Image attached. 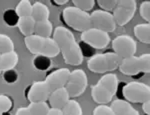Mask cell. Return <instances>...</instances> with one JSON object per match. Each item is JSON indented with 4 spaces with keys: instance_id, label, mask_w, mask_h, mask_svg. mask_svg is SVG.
Wrapping results in <instances>:
<instances>
[{
    "instance_id": "7a4b0ae2",
    "label": "cell",
    "mask_w": 150,
    "mask_h": 115,
    "mask_svg": "<svg viewBox=\"0 0 150 115\" xmlns=\"http://www.w3.org/2000/svg\"><path fill=\"white\" fill-rule=\"evenodd\" d=\"M118 85L119 81L117 75L113 73L103 75L91 88V96L93 101L99 105H106L111 102L118 90Z\"/></svg>"
},
{
    "instance_id": "52a82bcc",
    "label": "cell",
    "mask_w": 150,
    "mask_h": 115,
    "mask_svg": "<svg viewBox=\"0 0 150 115\" xmlns=\"http://www.w3.org/2000/svg\"><path fill=\"white\" fill-rule=\"evenodd\" d=\"M120 93L123 99L127 102L144 103L150 100V87L145 83L136 81L124 83L120 89Z\"/></svg>"
},
{
    "instance_id": "d4e9b609",
    "label": "cell",
    "mask_w": 150,
    "mask_h": 115,
    "mask_svg": "<svg viewBox=\"0 0 150 115\" xmlns=\"http://www.w3.org/2000/svg\"><path fill=\"white\" fill-rule=\"evenodd\" d=\"M14 51V43L6 34H0V54Z\"/></svg>"
},
{
    "instance_id": "603a6c76",
    "label": "cell",
    "mask_w": 150,
    "mask_h": 115,
    "mask_svg": "<svg viewBox=\"0 0 150 115\" xmlns=\"http://www.w3.org/2000/svg\"><path fill=\"white\" fill-rule=\"evenodd\" d=\"M63 115H82V108L78 102L74 99H69V101L61 109Z\"/></svg>"
},
{
    "instance_id": "836d02e7",
    "label": "cell",
    "mask_w": 150,
    "mask_h": 115,
    "mask_svg": "<svg viewBox=\"0 0 150 115\" xmlns=\"http://www.w3.org/2000/svg\"><path fill=\"white\" fill-rule=\"evenodd\" d=\"M79 47H80L81 53L83 55V57L86 56V57H89V58H90V57H92L94 55V49L92 47L89 46V45L85 44V43L81 42L80 44H79Z\"/></svg>"
},
{
    "instance_id": "f35d334b",
    "label": "cell",
    "mask_w": 150,
    "mask_h": 115,
    "mask_svg": "<svg viewBox=\"0 0 150 115\" xmlns=\"http://www.w3.org/2000/svg\"><path fill=\"white\" fill-rule=\"evenodd\" d=\"M2 115H9V114H7V113H3V114H2Z\"/></svg>"
},
{
    "instance_id": "60d3db41",
    "label": "cell",
    "mask_w": 150,
    "mask_h": 115,
    "mask_svg": "<svg viewBox=\"0 0 150 115\" xmlns=\"http://www.w3.org/2000/svg\"><path fill=\"white\" fill-rule=\"evenodd\" d=\"M0 73H1V70H0Z\"/></svg>"
},
{
    "instance_id": "5bb4252c",
    "label": "cell",
    "mask_w": 150,
    "mask_h": 115,
    "mask_svg": "<svg viewBox=\"0 0 150 115\" xmlns=\"http://www.w3.org/2000/svg\"><path fill=\"white\" fill-rule=\"evenodd\" d=\"M71 71L68 68H59L55 69V70L51 71L45 78V81L51 90L58 89V88H62L66 86V83L68 81L69 75Z\"/></svg>"
},
{
    "instance_id": "30bf717a",
    "label": "cell",
    "mask_w": 150,
    "mask_h": 115,
    "mask_svg": "<svg viewBox=\"0 0 150 115\" xmlns=\"http://www.w3.org/2000/svg\"><path fill=\"white\" fill-rule=\"evenodd\" d=\"M112 49L120 58H128L136 54L137 43L129 35H119L112 40Z\"/></svg>"
},
{
    "instance_id": "8992f818",
    "label": "cell",
    "mask_w": 150,
    "mask_h": 115,
    "mask_svg": "<svg viewBox=\"0 0 150 115\" xmlns=\"http://www.w3.org/2000/svg\"><path fill=\"white\" fill-rule=\"evenodd\" d=\"M61 19L68 27L78 32L82 33L91 28L90 14L74 6H68L62 10Z\"/></svg>"
},
{
    "instance_id": "74e56055",
    "label": "cell",
    "mask_w": 150,
    "mask_h": 115,
    "mask_svg": "<svg viewBox=\"0 0 150 115\" xmlns=\"http://www.w3.org/2000/svg\"><path fill=\"white\" fill-rule=\"evenodd\" d=\"M53 3H55L56 5H64V4L68 3V0H55L53 1Z\"/></svg>"
},
{
    "instance_id": "83f0119b",
    "label": "cell",
    "mask_w": 150,
    "mask_h": 115,
    "mask_svg": "<svg viewBox=\"0 0 150 115\" xmlns=\"http://www.w3.org/2000/svg\"><path fill=\"white\" fill-rule=\"evenodd\" d=\"M3 18L4 21L6 22V24L12 26V27L17 25V21L19 19L14 9H7V10H5V12L3 14Z\"/></svg>"
},
{
    "instance_id": "44dd1931",
    "label": "cell",
    "mask_w": 150,
    "mask_h": 115,
    "mask_svg": "<svg viewBox=\"0 0 150 115\" xmlns=\"http://www.w3.org/2000/svg\"><path fill=\"white\" fill-rule=\"evenodd\" d=\"M34 34L40 37H50L53 34V25L50 20L39 21L35 23Z\"/></svg>"
},
{
    "instance_id": "2e32d148",
    "label": "cell",
    "mask_w": 150,
    "mask_h": 115,
    "mask_svg": "<svg viewBox=\"0 0 150 115\" xmlns=\"http://www.w3.org/2000/svg\"><path fill=\"white\" fill-rule=\"evenodd\" d=\"M111 109L115 115H139V112L124 99H115L111 104Z\"/></svg>"
},
{
    "instance_id": "e575fe53",
    "label": "cell",
    "mask_w": 150,
    "mask_h": 115,
    "mask_svg": "<svg viewBox=\"0 0 150 115\" xmlns=\"http://www.w3.org/2000/svg\"><path fill=\"white\" fill-rule=\"evenodd\" d=\"M15 115H32V114H31L28 107H19V108L16 110Z\"/></svg>"
},
{
    "instance_id": "d590c367",
    "label": "cell",
    "mask_w": 150,
    "mask_h": 115,
    "mask_svg": "<svg viewBox=\"0 0 150 115\" xmlns=\"http://www.w3.org/2000/svg\"><path fill=\"white\" fill-rule=\"evenodd\" d=\"M142 110L146 115H150V100L142 103Z\"/></svg>"
},
{
    "instance_id": "1f68e13d",
    "label": "cell",
    "mask_w": 150,
    "mask_h": 115,
    "mask_svg": "<svg viewBox=\"0 0 150 115\" xmlns=\"http://www.w3.org/2000/svg\"><path fill=\"white\" fill-rule=\"evenodd\" d=\"M93 115H115L110 106L107 105H98L93 110Z\"/></svg>"
},
{
    "instance_id": "cb8c5ba5",
    "label": "cell",
    "mask_w": 150,
    "mask_h": 115,
    "mask_svg": "<svg viewBox=\"0 0 150 115\" xmlns=\"http://www.w3.org/2000/svg\"><path fill=\"white\" fill-rule=\"evenodd\" d=\"M27 107L32 115H46L50 109L47 102H31Z\"/></svg>"
},
{
    "instance_id": "6da1fadb",
    "label": "cell",
    "mask_w": 150,
    "mask_h": 115,
    "mask_svg": "<svg viewBox=\"0 0 150 115\" xmlns=\"http://www.w3.org/2000/svg\"><path fill=\"white\" fill-rule=\"evenodd\" d=\"M53 40L56 42L64 62L68 65L78 66L83 62L79 43L76 41L73 33L67 27L57 26L53 31Z\"/></svg>"
},
{
    "instance_id": "4fadbf2b",
    "label": "cell",
    "mask_w": 150,
    "mask_h": 115,
    "mask_svg": "<svg viewBox=\"0 0 150 115\" xmlns=\"http://www.w3.org/2000/svg\"><path fill=\"white\" fill-rule=\"evenodd\" d=\"M52 90L45 80L33 81L26 89V98L29 102H46Z\"/></svg>"
},
{
    "instance_id": "9a60e30c",
    "label": "cell",
    "mask_w": 150,
    "mask_h": 115,
    "mask_svg": "<svg viewBox=\"0 0 150 115\" xmlns=\"http://www.w3.org/2000/svg\"><path fill=\"white\" fill-rule=\"evenodd\" d=\"M70 96L67 92L66 88H58V89L53 90L50 94L48 101H49V105L51 108H57L62 109L64 105L69 101Z\"/></svg>"
},
{
    "instance_id": "484cf974",
    "label": "cell",
    "mask_w": 150,
    "mask_h": 115,
    "mask_svg": "<svg viewBox=\"0 0 150 115\" xmlns=\"http://www.w3.org/2000/svg\"><path fill=\"white\" fill-rule=\"evenodd\" d=\"M33 65L38 70L45 71L51 66V60H50V58L45 56H36L33 59Z\"/></svg>"
},
{
    "instance_id": "4316f807",
    "label": "cell",
    "mask_w": 150,
    "mask_h": 115,
    "mask_svg": "<svg viewBox=\"0 0 150 115\" xmlns=\"http://www.w3.org/2000/svg\"><path fill=\"white\" fill-rule=\"evenodd\" d=\"M72 3L74 4V7L80 9L82 11H85V12L91 10L95 5L94 0H73Z\"/></svg>"
},
{
    "instance_id": "d6986e66",
    "label": "cell",
    "mask_w": 150,
    "mask_h": 115,
    "mask_svg": "<svg viewBox=\"0 0 150 115\" xmlns=\"http://www.w3.org/2000/svg\"><path fill=\"white\" fill-rule=\"evenodd\" d=\"M35 20L31 16L28 17H21L18 19L17 21V27L20 30V32L22 33L25 37L31 36L34 34V29H35Z\"/></svg>"
},
{
    "instance_id": "277c9868",
    "label": "cell",
    "mask_w": 150,
    "mask_h": 115,
    "mask_svg": "<svg viewBox=\"0 0 150 115\" xmlns=\"http://www.w3.org/2000/svg\"><path fill=\"white\" fill-rule=\"evenodd\" d=\"M118 69L124 75L130 77H140L142 74L150 72V54H142L140 56H132L121 60Z\"/></svg>"
},
{
    "instance_id": "4dcf8cb0",
    "label": "cell",
    "mask_w": 150,
    "mask_h": 115,
    "mask_svg": "<svg viewBox=\"0 0 150 115\" xmlns=\"http://www.w3.org/2000/svg\"><path fill=\"white\" fill-rule=\"evenodd\" d=\"M97 4L100 8H102L103 11L110 12V11L114 10L116 4H117V0H98Z\"/></svg>"
},
{
    "instance_id": "5b68a950",
    "label": "cell",
    "mask_w": 150,
    "mask_h": 115,
    "mask_svg": "<svg viewBox=\"0 0 150 115\" xmlns=\"http://www.w3.org/2000/svg\"><path fill=\"white\" fill-rule=\"evenodd\" d=\"M122 58L114 52L94 54L87 61V67L90 71L98 74H104L114 71L119 67Z\"/></svg>"
},
{
    "instance_id": "7c38bea8",
    "label": "cell",
    "mask_w": 150,
    "mask_h": 115,
    "mask_svg": "<svg viewBox=\"0 0 150 115\" xmlns=\"http://www.w3.org/2000/svg\"><path fill=\"white\" fill-rule=\"evenodd\" d=\"M91 27L102 30L106 33L113 32L116 28V23L112 13L103 10H95L90 14Z\"/></svg>"
},
{
    "instance_id": "e0dca14e",
    "label": "cell",
    "mask_w": 150,
    "mask_h": 115,
    "mask_svg": "<svg viewBox=\"0 0 150 115\" xmlns=\"http://www.w3.org/2000/svg\"><path fill=\"white\" fill-rule=\"evenodd\" d=\"M18 54L16 51H10L7 53L0 54V70H12L18 64Z\"/></svg>"
},
{
    "instance_id": "ac0fdd59",
    "label": "cell",
    "mask_w": 150,
    "mask_h": 115,
    "mask_svg": "<svg viewBox=\"0 0 150 115\" xmlns=\"http://www.w3.org/2000/svg\"><path fill=\"white\" fill-rule=\"evenodd\" d=\"M49 16H50L49 8L44 3L35 2L32 5V14H31V17L34 19L35 22L49 20Z\"/></svg>"
},
{
    "instance_id": "ba28073f",
    "label": "cell",
    "mask_w": 150,
    "mask_h": 115,
    "mask_svg": "<svg viewBox=\"0 0 150 115\" xmlns=\"http://www.w3.org/2000/svg\"><path fill=\"white\" fill-rule=\"evenodd\" d=\"M137 8L136 1L134 0H119L117 1L116 7L112 11V16L116 24L119 26L126 25L131 21L135 15Z\"/></svg>"
},
{
    "instance_id": "8fae6325",
    "label": "cell",
    "mask_w": 150,
    "mask_h": 115,
    "mask_svg": "<svg viewBox=\"0 0 150 115\" xmlns=\"http://www.w3.org/2000/svg\"><path fill=\"white\" fill-rule=\"evenodd\" d=\"M80 38H81V42L89 45L93 49L106 48L109 45L111 40L108 33L104 32L102 30L95 29V28L92 27L90 29L82 32Z\"/></svg>"
},
{
    "instance_id": "ab89813d",
    "label": "cell",
    "mask_w": 150,
    "mask_h": 115,
    "mask_svg": "<svg viewBox=\"0 0 150 115\" xmlns=\"http://www.w3.org/2000/svg\"><path fill=\"white\" fill-rule=\"evenodd\" d=\"M0 115H2V113H0Z\"/></svg>"
},
{
    "instance_id": "d6a6232c",
    "label": "cell",
    "mask_w": 150,
    "mask_h": 115,
    "mask_svg": "<svg viewBox=\"0 0 150 115\" xmlns=\"http://www.w3.org/2000/svg\"><path fill=\"white\" fill-rule=\"evenodd\" d=\"M3 78L7 83H14L17 80L18 74L14 69H12V70H7V71H4Z\"/></svg>"
},
{
    "instance_id": "f546056e",
    "label": "cell",
    "mask_w": 150,
    "mask_h": 115,
    "mask_svg": "<svg viewBox=\"0 0 150 115\" xmlns=\"http://www.w3.org/2000/svg\"><path fill=\"white\" fill-rule=\"evenodd\" d=\"M139 13H140V16H141L147 23H149V21H150V1H143L141 4H140Z\"/></svg>"
},
{
    "instance_id": "3957f363",
    "label": "cell",
    "mask_w": 150,
    "mask_h": 115,
    "mask_svg": "<svg viewBox=\"0 0 150 115\" xmlns=\"http://www.w3.org/2000/svg\"><path fill=\"white\" fill-rule=\"evenodd\" d=\"M24 43L29 52L37 56L53 58L60 53L58 45L51 37H40L33 34L24 38Z\"/></svg>"
},
{
    "instance_id": "f1b7e54d",
    "label": "cell",
    "mask_w": 150,
    "mask_h": 115,
    "mask_svg": "<svg viewBox=\"0 0 150 115\" xmlns=\"http://www.w3.org/2000/svg\"><path fill=\"white\" fill-rule=\"evenodd\" d=\"M12 106H13V102L10 97L3 94L0 95V113H7L11 110Z\"/></svg>"
},
{
    "instance_id": "9c48e42d",
    "label": "cell",
    "mask_w": 150,
    "mask_h": 115,
    "mask_svg": "<svg viewBox=\"0 0 150 115\" xmlns=\"http://www.w3.org/2000/svg\"><path fill=\"white\" fill-rule=\"evenodd\" d=\"M87 85H88V78L84 70L75 69L72 72H70L65 88L70 98H75L83 94L87 88Z\"/></svg>"
},
{
    "instance_id": "8d00e7d4",
    "label": "cell",
    "mask_w": 150,
    "mask_h": 115,
    "mask_svg": "<svg viewBox=\"0 0 150 115\" xmlns=\"http://www.w3.org/2000/svg\"><path fill=\"white\" fill-rule=\"evenodd\" d=\"M46 115H63V112H62L61 109H57V108H51L48 110Z\"/></svg>"
},
{
    "instance_id": "ffe728a7",
    "label": "cell",
    "mask_w": 150,
    "mask_h": 115,
    "mask_svg": "<svg viewBox=\"0 0 150 115\" xmlns=\"http://www.w3.org/2000/svg\"><path fill=\"white\" fill-rule=\"evenodd\" d=\"M134 35L140 42L144 44L150 43V25L149 23H140L134 26Z\"/></svg>"
},
{
    "instance_id": "7402d4cb",
    "label": "cell",
    "mask_w": 150,
    "mask_h": 115,
    "mask_svg": "<svg viewBox=\"0 0 150 115\" xmlns=\"http://www.w3.org/2000/svg\"><path fill=\"white\" fill-rule=\"evenodd\" d=\"M14 10L17 14L18 18L28 17L32 14V4L29 0H21Z\"/></svg>"
}]
</instances>
